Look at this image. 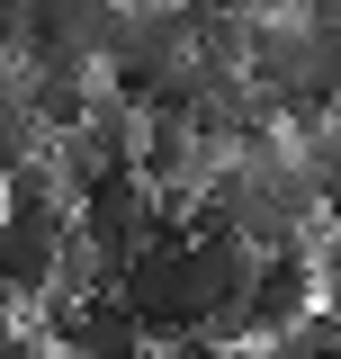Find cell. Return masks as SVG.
<instances>
[{"label":"cell","instance_id":"cell-1","mask_svg":"<svg viewBox=\"0 0 341 359\" xmlns=\"http://www.w3.org/2000/svg\"><path fill=\"white\" fill-rule=\"evenodd\" d=\"M117 297L153 323V341L198 332V323H207V297H198V233H153V243L117 269Z\"/></svg>","mask_w":341,"mask_h":359},{"label":"cell","instance_id":"cell-2","mask_svg":"<svg viewBox=\"0 0 341 359\" xmlns=\"http://www.w3.org/2000/svg\"><path fill=\"white\" fill-rule=\"evenodd\" d=\"M72 216H81V207H9V224H0V278H9L18 306H45V297L63 287Z\"/></svg>","mask_w":341,"mask_h":359},{"label":"cell","instance_id":"cell-3","mask_svg":"<svg viewBox=\"0 0 341 359\" xmlns=\"http://www.w3.org/2000/svg\"><path fill=\"white\" fill-rule=\"evenodd\" d=\"M314 306H323V278H314V243H279V252L260 261V287H252V341H269V332L305 323Z\"/></svg>","mask_w":341,"mask_h":359},{"label":"cell","instance_id":"cell-4","mask_svg":"<svg viewBox=\"0 0 341 359\" xmlns=\"http://www.w3.org/2000/svg\"><path fill=\"white\" fill-rule=\"evenodd\" d=\"M314 278H323V306L341 314V224H323V233H314Z\"/></svg>","mask_w":341,"mask_h":359},{"label":"cell","instance_id":"cell-5","mask_svg":"<svg viewBox=\"0 0 341 359\" xmlns=\"http://www.w3.org/2000/svg\"><path fill=\"white\" fill-rule=\"evenodd\" d=\"M215 359H269V341H225Z\"/></svg>","mask_w":341,"mask_h":359},{"label":"cell","instance_id":"cell-6","mask_svg":"<svg viewBox=\"0 0 341 359\" xmlns=\"http://www.w3.org/2000/svg\"><path fill=\"white\" fill-rule=\"evenodd\" d=\"M215 9H234V18H260V9H279V0H215Z\"/></svg>","mask_w":341,"mask_h":359}]
</instances>
